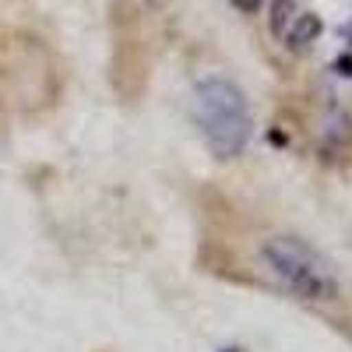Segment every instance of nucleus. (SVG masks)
I'll return each instance as SVG.
<instances>
[{
    "mask_svg": "<svg viewBox=\"0 0 352 352\" xmlns=\"http://www.w3.org/2000/svg\"><path fill=\"white\" fill-rule=\"evenodd\" d=\"M194 116L219 159H232L243 152L250 138V109L243 92L226 78H201L194 88Z\"/></svg>",
    "mask_w": 352,
    "mask_h": 352,
    "instance_id": "obj_1",
    "label": "nucleus"
},
{
    "mask_svg": "<svg viewBox=\"0 0 352 352\" xmlns=\"http://www.w3.org/2000/svg\"><path fill=\"white\" fill-rule=\"evenodd\" d=\"M232 4H236V8H243V11H254V8L261 4V0H232Z\"/></svg>",
    "mask_w": 352,
    "mask_h": 352,
    "instance_id": "obj_4",
    "label": "nucleus"
},
{
    "mask_svg": "<svg viewBox=\"0 0 352 352\" xmlns=\"http://www.w3.org/2000/svg\"><path fill=\"white\" fill-rule=\"evenodd\" d=\"M226 352H243V349H226Z\"/></svg>",
    "mask_w": 352,
    "mask_h": 352,
    "instance_id": "obj_5",
    "label": "nucleus"
},
{
    "mask_svg": "<svg viewBox=\"0 0 352 352\" xmlns=\"http://www.w3.org/2000/svg\"><path fill=\"white\" fill-rule=\"evenodd\" d=\"M317 32H320V21H317V18H310V14H303V21H300V32H292V36H289V43L300 50V46L307 43V36L314 39Z\"/></svg>",
    "mask_w": 352,
    "mask_h": 352,
    "instance_id": "obj_3",
    "label": "nucleus"
},
{
    "mask_svg": "<svg viewBox=\"0 0 352 352\" xmlns=\"http://www.w3.org/2000/svg\"><path fill=\"white\" fill-rule=\"evenodd\" d=\"M261 261L278 285H285L292 296L310 300V303H331L338 300V275L331 261L303 243L300 236H275L261 247Z\"/></svg>",
    "mask_w": 352,
    "mask_h": 352,
    "instance_id": "obj_2",
    "label": "nucleus"
}]
</instances>
